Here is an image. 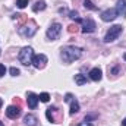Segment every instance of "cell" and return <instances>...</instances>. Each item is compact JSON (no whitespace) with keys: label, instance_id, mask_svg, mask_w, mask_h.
Masks as SVG:
<instances>
[{"label":"cell","instance_id":"cell-1","mask_svg":"<svg viewBox=\"0 0 126 126\" xmlns=\"http://www.w3.org/2000/svg\"><path fill=\"white\" fill-rule=\"evenodd\" d=\"M82 56V48L75 46H67L62 48V59L64 63H72L73 60H78Z\"/></svg>","mask_w":126,"mask_h":126},{"label":"cell","instance_id":"cell-5","mask_svg":"<svg viewBox=\"0 0 126 126\" xmlns=\"http://www.w3.org/2000/svg\"><path fill=\"white\" fill-rule=\"evenodd\" d=\"M18 31H19L21 35H24V37H32V35L35 34V31H37V25H35L34 21H31V27H28V25L25 27V25H24V27H19Z\"/></svg>","mask_w":126,"mask_h":126},{"label":"cell","instance_id":"cell-26","mask_svg":"<svg viewBox=\"0 0 126 126\" xmlns=\"http://www.w3.org/2000/svg\"><path fill=\"white\" fill-rule=\"evenodd\" d=\"M13 104L22 107V101H21V98H19V97H15V98H13Z\"/></svg>","mask_w":126,"mask_h":126},{"label":"cell","instance_id":"cell-7","mask_svg":"<svg viewBox=\"0 0 126 126\" xmlns=\"http://www.w3.org/2000/svg\"><path fill=\"white\" fill-rule=\"evenodd\" d=\"M117 16H119V15H117L116 9H107V10L101 12V19H103L104 22H110V21H114Z\"/></svg>","mask_w":126,"mask_h":126},{"label":"cell","instance_id":"cell-32","mask_svg":"<svg viewBox=\"0 0 126 126\" xmlns=\"http://www.w3.org/2000/svg\"><path fill=\"white\" fill-rule=\"evenodd\" d=\"M1 104H3V101H1V98H0V107H1Z\"/></svg>","mask_w":126,"mask_h":126},{"label":"cell","instance_id":"cell-8","mask_svg":"<svg viewBox=\"0 0 126 126\" xmlns=\"http://www.w3.org/2000/svg\"><path fill=\"white\" fill-rule=\"evenodd\" d=\"M6 116L9 117V119H18L19 116H21V107L19 106H9L7 109H6Z\"/></svg>","mask_w":126,"mask_h":126},{"label":"cell","instance_id":"cell-9","mask_svg":"<svg viewBox=\"0 0 126 126\" xmlns=\"http://www.w3.org/2000/svg\"><path fill=\"white\" fill-rule=\"evenodd\" d=\"M46 63H47V56H46V54H37V56H34V59H32V64H34V67H37V69H43V67L46 66Z\"/></svg>","mask_w":126,"mask_h":126},{"label":"cell","instance_id":"cell-2","mask_svg":"<svg viewBox=\"0 0 126 126\" xmlns=\"http://www.w3.org/2000/svg\"><path fill=\"white\" fill-rule=\"evenodd\" d=\"M19 62L25 66H30L32 64V59H34V50L32 47H24L21 51H19V56H18Z\"/></svg>","mask_w":126,"mask_h":126},{"label":"cell","instance_id":"cell-19","mask_svg":"<svg viewBox=\"0 0 126 126\" xmlns=\"http://www.w3.org/2000/svg\"><path fill=\"white\" fill-rule=\"evenodd\" d=\"M69 18H70V19H73V21H76L78 24H82V19L79 18V13H78L76 10H72V12H69Z\"/></svg>","mask_w":126,"mask_h":126},{"label":"cell","instance_id":"cell-17","mask_svg":"<svg viewBox=\"0 0 126 126\" xmlns=\"http://www.w3.org/2000/svg\"><path fill=\"white\" fill-rule=\"evenodd\" d=\"M75 82L78 85H84V84H87V76L82 73H78V75H75Z\"/></svg>","mask_w":126,"mask_h":126},{"label":"cell","instance_id":"cell-30","mask_svg":"<svg viewBox=\"0 0 126 126\" xmlns=\"http://www.w3.org/2000/svg\"><path fill=\"white\" fill-rule=\"evenodd\" d=\"M78 126H93V125H91L90 122H82V123H79Z\"/></svg>","mask_w":126,"mask_h":126},{"label":"cell","instance_id":"cell-25","mask_svg":"<svg viewBox=\"0 0 126 126\" xmlns=\"http://www.w3.org/2000/svg\"><path fill=\"white\" fill-rule=\"evenodd\" d=\"M119 70H120V66H116V67H113V69H109V72H110L111 75H117Z\"/></svg>","mask_w":126,"mask_h":126},{"label":"cell","instance_id":"cell-16","mask_svg":"<svg viewBox=\"0 0 126 126\" xmlns=\"http://www.w3.org/2000/svg\"><path fill=\"white\" fill-rule=\"evenodd\" d=\"M69 103H70V114L73 116L75 113H78V111H79V103H78L75 98H72Z\"/></svg>","mask_w":126,"mask_h":126},{"label":"cell","instance_id":"cell-34","mask_svg":"<svg viewBox=\"0 0 126 126\" xmlns=\"http://www.w3.org/2000/svg\"><path fill=\"white\" fill-rule=\"evenodd\" d=\"M0 126H4V125H3V123H1V122H0Z\"/></svg>","mask_w":126,"mask_h":126},{"label":"cell","instance_id":"cell-28","mask_svg":"<svg viewBox=\"0 0 126 126\" xmlns=\"http://www.w3.org/2000/svg\"><path fill=\"white\" fill-rule=\"evenodd\" d=\"M95 117H97V114H90L85 117V122H90V119H95Z\"/></svg>","mask_w":126,"mask_h":126},{"label":"cell","instance_id":"cell-15","mask_svg":"<svg viewBox=\"0 0 126 126\" xmlns=\"http://www.w3.org/2000/svg\"><path fill=\"white\" fill-rule=\"evenodd\" d=\"M12 18L18 21L19 27H24V25L28 22V16H27V15H22V13H15V15H12Z\"/></svg>","mask_w":126,"mask_h":126},{"label":"cell","instance_id":"cell-13","mask_svg":"<svg viewBox=\"0 0 126 126\" xmlns=\"http://www.w3.org/2000/svg\"><path fill=\"white\" fill-rule=\"evenodd\" d=\"M101 78H103V72H101V69H100V67H94V69H91V70H90V79H91V81L98 82Z\"/></svg>","mask_w":126,"mask_h":126},{"label":"cell","instance_id":"cell-24","mask_svg":"<svg viewBox=\"0 0 126 126\" xmlns=\"http://www.w3.org/2000/svg\"><path fill=\"white\" fill-rule=\"evenodd\" d=\"M9 72H10V75H12V76H18V75L21 73V72H19V69H16V67H10V70H9Z\"/></svg>","mask_w":126,"mask_h":126},{"label":"cell","instance_id":"cell-14","mask_svg":"<svg viewBox=\"0 0 126 126\" xmlns=\"http://www.w3.org/2000/svg\"><path fill=\"white\" fill-rule=\"evenodd\" d=\"M24 123H25V126H37L38 119H37L34 114H27V116L24 117Z\"/></svg>","mask_w":126,"mask_h":126},{"label":"cell","instance_id":"cell-31","mask_svg":"<svg viewBox=\"0 0 126 126\" xmlns=\"http://www.w3.org/2000/svg\"><path fill=\"white\" fill-rule=\"evenodd\" d=\"M122 126H126V117L123 119V120H122Z\"/></svg>","mask_w":126,"mask_h":126},{"label":"cell","instance_id":"cell-33","mask_svg":"<svg viewBox=\"0 0 126 126\" xmlns=\"http://www.w3.org/2000/svg\"><path fill=\"white\" fill-rule=\"evenodd\" d=\"M123 59H125V60H126V53H125V56H123Z\"/></svg>","mask_w":126,"mask_h":126},{"label":"cell","instance_id":"cell-4","mask_svg":"<svg viewBox=\"0 0 126 126\" xmlns=\"http://www.w3.org/2000/svg\"><path fill=\"white\" fill-rule=\"evenodd\" d=\"M60 32H62V25L59 24V22H54V24H51L50 25V28L47 30V38L48 40H57L59 37H60Z\"/></svg>","mask_w":126,"mask_h":126},{"label":"cell","instance_id":"cell-21","mask_svg":"<svg viewBox=\"0 0 126 126\" xmlns=\"http://www.w3.org/2000/svg\"><path fill=\"white\" fill-rule=\"evenodd\" d=\"M38 98H40V101H43V103H47V101L50 100V95L47 94V93H43V94L38 95Z\"/></svg>","mask_w":126,"mask_h":126},{"label":"cell","instance_id":"cell-27","mask_svg":"<svg viewBox=\"0 0 126 126\" xmlns=\"http://www.w3.org/2000/svg\"><path fill=\"white\" fill-rule=\"evenodd\" d=\"M4 73H6V67H4V64H1V63H0V78H3V76H4Z\"/></svg>","mask_w":126,"mask_h":126},{"label":"cell","instance_id":"cell-22","mask_svg":"<svg viewBox=\"0 0 126 126\" xmlns=\"http://www.w3.org/2000/svg\"><path fill=\"white\" fill-rule=\"evenodd\" d=\"M67 32H70V34H76V32H78V25H76V24L69 25V27H67Z\"/></svg>","mask_w":126,"mask_h":126},{"label":"cell","instance_id":"cell-10","mask_svg":"<svg viewBox=\"0 0 126 126\" xmlns=\"http://www.w3.org/2000/svg\"><path fill=\"white\" fill-rule=\"evenodd\" d=\"M57 113H59V110H57V107H56V106L48 107V109L46 110V116H47L48 122H51V123H57V122H59V119L56 117V114H57Z\"/></svg>","mask_w":126,"mask_h":126},{"label":"cell","instance_id":"cell-20","mask_svg":"<svg viewBox=\"0 0 126 126\" xmlns=\"http://www.w3.org/2000/svg\"><path fill=\"white\" fill-rule=\"evenodd\" d=\"M84 6L85 9H90V10H97V6H94L91 3V0H84Z\"/></svg>","mask_w":126,"mask_h":126},{"label":"cell","instance_id":"cell-3","mask_svg":"<svg viewBox=\"0 0 126 126\" xmlns=\"http://www.w3.org/2000/svg\"><path fill=\"white\" fill-rule=\"evenodd\" d=\"M122 32H123V27H122V25H113V27L107 31V34H106L104 43H111V41L117 40Z\"/></svg>","mask_w":126,"mask_h":126},{"label":"cell","instance_id":"cell-18","mask_svg":"<svg viewBox=\"0 0 126 126\" xmlns=\"http://www.w3.org/2000/svg\"><path fill=\"white\" fill-rule=\"evenodd\" d=\"M46 9V3L41 0V1H35V4L32 6V10L34 12H40V10H44Z\"/></svg>","mask_w":126,"mask_h":126},{"label":"cell","instance_id":"cell-11","mask_svg":"<svg viewBox=\"0 0 126 126\" xmlns=\"http://www.w3.org/2000/svg\"><path fill=\"white\" fill-rule=\"evenodd\" d=\"M27 100H28V107H30V109H35L40 98H38V95L34 94V93H28V94H27Z\"/></svg>","mask_w":126,"mask_h":126},{"label":"cell","instance_id":"cell-12","mask_svg":"<svg viewBox=\"0 0 126 126\" xmlns=\"http://www.w3.org/2000/svg\"><path fill=\"white\" fill-rule=\"evenodd\" d=\"M116 12H117V15H119V16L126 18V0H117Z\"/></svg>","mask_w":126,"mask_h":126},{"label":"cell","instance_id":"cell-29","mask_svg":"<svg viewBox=\"0 0 126 126\" xmlns=\"http://www.w3.org/2000/svg\"><path fill=\"white\" fill-rule=\"evenodd\" d=\"M72 98H73V95H72V94H66V97H64V101H67V103H69Z\"/></svg>","mask_w":126,"mask_h":126},{"label":"cell","instance_id":"cell-6","mask_svg":"<svg viewBox=\"0 0 126 126\" xmlns=\"http://www.w3.org/2000/svg\"><path fill=\"white\" fill-rule=\"evenodd\" d=\"M95 28H97V25L91 18H87L82 21V32L84 34H91V32L95 31Z\"/></svg>","mask_w":126,"mask_h":126},{"label":"cell","instance_id":"cell-23","mask_svg":"<svg viewBox=\"0 0 126 126\" xmlns=\"http://www.w3.org/2000/svg\"><path fill=\"white\" fill-rule=\"evenodd\" d=\"M27 4H28V0H16V6L21 7V9H24Z\"/></svg>","mask_w":126,"mask_h":126}]
</instances>
